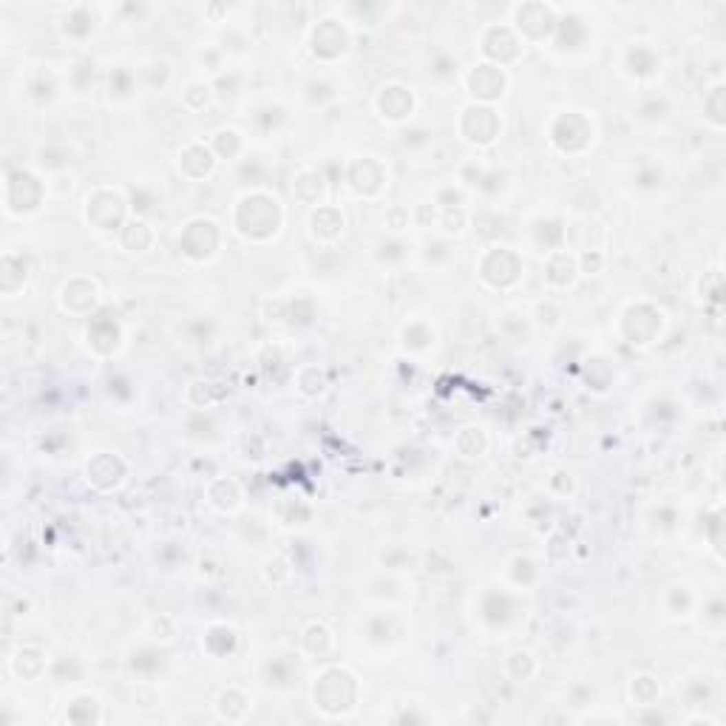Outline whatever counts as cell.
I'll use <instances>...</instances> for the list:
<instances>
[{
  "label": "cell",
  "instance_id": "obj_1",
  "mask_svg": "<svg viewBox=\"0 0 726 726\" xmlns=\"http://www.w3.org/2000/svg\"><path fill=\"white\" fill-rule=\"evenodd\" d=\"M162 664H165V652H159L156 647H142V650L131 652V672L134 675L151 678L162 670Z\"/></svg>",
  "mask_w": 726,
  "mask_h": 726
},
{
  "label": "cell",
  "instance_id": "obj_2",
  "mask_svg": "<svg viewBox=\"0 0 726 726\" xmlns=\"http://www.w3.org/2000/svg\"><path fill=\"white\" fill-rule=\"evenodd\" d=\"M511 599L505 593H488L482 599V619L491 624V627H502L508 619H511Z\"/></svg>",
  "mask_w": 726,
  "mask_h": 726
},
{
  "label": "cell",
  "instance_id": "obj_3",
  "mask_svg": "<svg viewBox=\"0 0 726 726\" xmlns=\"http://www.w3.org/2000/svg\"><path fill=\"white\" fill-rule=\"evenodd\" d=\"M292 681H295L292 661H287V659H273V661L267 664V684H270V687H275V690H287Z\"/></svg>",
  "mask_w": 726,
  "mask_h": 726
},
{
  "label": "cell",
  "instance_id": "obj_4",
  "mask_svg": "<svg viewBox=\"0 0 726 726\" xmlns=\"http://www.w3.org/2000/svg\"><path fill=\"white\" fill-rule=\"evenodd\" d=\"M655 65H659V60H655V54L650 49H644V45H636L627 57L630 74H636V77H650L655 72Z\"/></svg>",
  "mask_w": 726,
  "mask_h": 726
},
{
  "label": "cell",
  "instance_id": "obj_5",
  "mask_svg": "<svg viewBox=\"0 0 726 726\" xmlns=\"http://www.w3.org/2000/svg\"><path fill=\"white\" fill-rule=\"evenodd\" d=\"M253 120H255V125L264 128V131H275L281 122L287 120V111L281 108V105H273V103H270V105H261L259 111H255Z\"/></svg>",
  "mask_w": 726,
  "mask_h": 726
},
{
  "label": "cell",
  "instance_id": "obj_6",
  "mask_svg": "<svg viewBox=\"0 0 726 726\" xmlns=\"http://www.w3.org/2000/svg\"><path fill=\"white\" fill-rule=\"evenodd\" d=\"M633 698L639 707H655V698H659V684L652 681L650 675H641L633 681Z\"/></svg>",
  "mask_w": 726,
  "mask_h": 726
},
{
  "label": "cell",
  "instance_id": "obj_7",
  "mask_svg": "<svg viewBox=\"0 0 726 726\" xmlns=\"http://www.w3.org/2000/svg\"><path fill=\"white\" fill-rule=\"evenodd\" d=\"M131 207H134V213L136 216H148L156 210V196L153 191H148V187H136V191H131Z\"/></svg>",
  "mask_w": 726,
  "mask_h": 726
},
{
  "label": "cell",
  "instance_id": "obj_8",
  "mask_svg": "<svg viewBox=\"0 0 726 726\" xmlns=\"http://www.w3.org/2000/svg\"><path fill=\"white\" fill-rule=\"evenodd\" d=\"M403 338H406V346H409V349H426L429 343H434V332L426 330L423 323H412V326H406Z\"/></svg>",
  "mask_w": 726,
  "mask_h": 726
},
{
  "label": "cell",
  "instance_id": "obj_9",
  "mask_svg": "<svg viewBox=\"0 0 726 726\" xmlns=\"http://www.w3.org/2000/svg\"><path fill=\"white\" fill-rule=\"evenodd\" d=\"M213 332H216V326L210 323L207 318H196V321H191L184 326V335L191 338V343H207L210 338H213Z\"/></svg>",
  "mask_w": 726,
  "mask_h": 726
},
{
  "label": "cell",
  "instance_id": "obj_10",
  "mask_svg": "<svg viewBox=\"0 0 726 726\" xmlns=\"http://www.w3.org/2000/svg\"><path fill=\"white\" fill-rule=\"evenodd\" d=\"M429 74L431 77H437V80H454L457 77V60L454 57H449V54H437L434 57V63L429 65Z\"/></svg>",
  "mask_w": 726,
  "mask_h": 726
},
{
  "label": "cell",
  "instance_id": "obj_11",
  "mask_svg": "<svg viewBox=\"0 0 726 726\" xmlns=\"http://www.w3.org/2000/svg\"><path fill=\"white\" fill-rule=\"evenodd\" d=\"M434 142V134L429 128H406L403 131V145L409 151H423Z\"/></svg>",
  "mask_w": 726,
  "mask_h": 726
},
{
  "label": "cell",
  "instance_id": "obj_12",
  "mask_svg": "<svg viewBox=\"0 0 726 726\" xmlns=\"http://www.w3.org/2000/svg\"><path fill=\"white\" fill-rule=\"evenodd\" d=\"M664 179L661 168H655V165H641L639 173H636V187H641V191H652V187H659Z\"/></svg>",
  "mask_w": 726,
  "mask_h": 726
},
{
  "label": "cell",
  "instance_id": "obj_13",
  "mask_svg": "<svg viewBox=\"0 0 726 726\" xmlns=\"http://www.w3.org/2000/svg\"><path fill=\"white\" fill-rule=\"evenodd\" d=\"M307 100L312 105H323L326 100H332V85L326 80H312L307 83Z\"/></svg>",
  "mask_w": 726,
  "mask_h": 726
},
{
  "label": "cell",
  "instance_id": "obj_14",
  "mask_svg": "<svg viewBox=\"0 0 726 726\" xmlns=\"http://www.w3.org/2000/svg\"><path fill=\"white\" fill-rule=\"evenodd\" d=\"M111 77H116V83H111L114 97H128V94L134 91V77H131V72H125V68H114Z\"/></svg>",
  "mask_w": 726,
  "mask_h": 726
},
{
  "label": "cell",
  "instance_id": "obj_15",
  "mask_svg": "<svg viewBox=\"0 0 726 726\" xmlns=\"http://www.w3.org/2000/svg\"><path fill=\"white\" fill-rule=\"evenodd\" d=\"M264 179V165L259 159H250V162H244V168H242V182L244 184H259Z\"/></svg>",
  "mask_w": 726,
  "mask_h": 726
},
{
  "label": "cell",
  "instance_id": "obj_16",
  "mask_svg": "<svg viewBox=\"0 0 726 726\" xmlns=\"http://www.w3.org/2000/svg\"><path fill=\"white\" fill-rule=\"evenodd\" d=\"M639 114H641V120H650V122L664 120V116H667V103L664 100H650V103L641 105Z\"/></svg>",
  "mask_w": 726,
  "mask_h": 726
},
{
  "label": "cell",
  "instance_id": "obj_17",
  "mask_svg": "<svg viewBox=\"0 0 726 726\" xmlns=\"http://www.w3.org/2000/svg\"><path fill=\"white\" fill-rule=\"evenodd\" d=\"M449 255H451V250H449L446 242H434V244L426 247V259H429L431 264H440L442 259H449Z\"/></svg>",
  "mask_w": 726,
  "mask_h": 726
},
{
  "label": "cell",
  "instance_id": "obj_18",
  "mask_svg": "<svg viewBox=\"0 0 726 726\" xmlns=\"http://www.w3.org/2000/svg\"><path fill=\"white\" fill-rule=\"evenodd\" d=\"M216 88H227V91L222 94V97H227V100H233V97H236V88H239V77H236V74H230V80H227V77H222Z\"/></svg>",
  "mask_w": 726,
  "mask_h": 726
},
{
  "label": "cell",
  "instance_id": "obj_19",
  "mask_svg": "<svg viewBox=\"0 0 726 726\" xmlns=\"http://www.w3.org/2000/svg\"><path fill=\"white\" fill-rule=\"evenodd\" d=\"M707 621H712V624H720V621H723V601H720V599H715V601L709 604Z\"/></svg>",
  "mask_w": 726,
  "mask_h": 726
}]
</instances>
